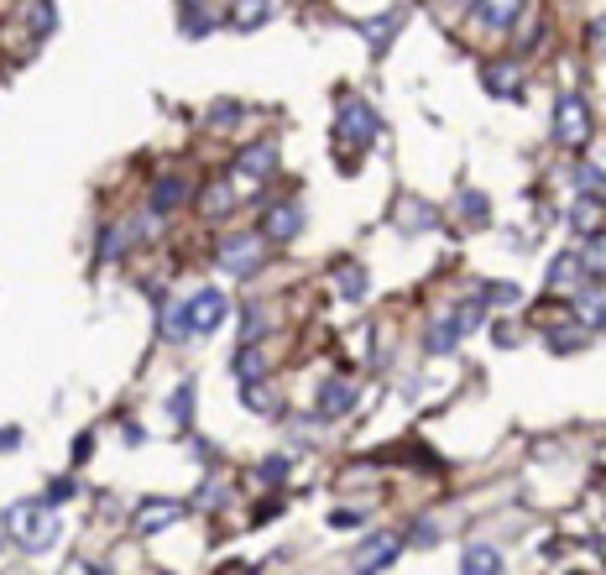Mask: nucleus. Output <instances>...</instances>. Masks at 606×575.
I'll list each match as a JSON object with an SVG mask.
<instances>
[{
	"mask_svg": "<svg viewBox=\"0 0 606 575\" xmlns=\"http://www.w3.org/2000/svg\"><path fill=\"white\" fill-rule=\"evenodd\" d=\"M6 528L27 555H42V549L58 539V518H53L48 502H16V508L6 513Z\"/></svg>",
	"mask_w": 606,
	"mask_h": 575,
	"instance_id": "f257e3e1",
	"label": "nucleus"
},
{
	"mask_svg": "<svg viewBox=\"0 0 606 575\" xmlns=\"http://www.w3.org/2000/svg\"><path fill=\"white\" fill-rule=\"evenodd\" d=\"M220 272L225 278H256V272H262V262H267V241L256 236V230H236V236H225L220 241Z\"/></svg>",
	"mask_w": 606,
	"mask_h": 575,
	"instance_id": "f03ea898",
	"label": "nucleus"
},
{
	"mask_svg": "<svg viewBox=\"0 0 606 575\" xmlns=\"http://www.w3.org/2000/svg\"><path fill=\"white\" fill-rule=\"evenodd\" d=\"M476 325H481V298H476V304H455L450 319H434V325H429L424 351H429V356H450L455 345H460V335H471Z\"/></svg>",
	"mask_w": 606,
	"mask_h": 575,
	"instance_id": "7ed1b4c3",
	"label": "nucleus"
},
{
	"mask_svg": "<svg viewBox=\"0 0 606 575\" xmlns=\"http://www.w3.org/2000/svg\"><path fill=\"white\" fill-rule=\"evenodd\" d=\"M554 142L570 147V152H580L591 142V110H586L580 95H559L554 100Z\"/></svg>",
	"mask_w": 606,
	"mask_h": 575,
	"instance_id": "20e7f679",
	"label": "nucleus"
},
{
	"mask_svg": "<svg viewBox=\"0 0 606 575\" xmlns=\"http://www.w3.org/2000/svg\"><path fill=\"white\" fill-rule=\"evenodd\" d=\"M335 136L345 147H371L382 136V121H377V110H371L366 100H340V126H335Z\"/></svg>",
	"mask_w": 606,
	"mask_h": 575,
	"instance_id": "39448f33",
	"label": "nucleus"
},
{
	"mask_svg": "<svg viewBox=\"0 0 606 575\" xmlns=\"http://www.w3.org/2000/svg\"><path fill=\"white\" fill-rule=\"evenodd\" d=\"M481 84L492 100H523V84H528V68L518 58H492L481 68Z\"/></svg>",
	"mask_w": 606,
	"mask_h": 575,
	"instance_id": "423d86ee",
	"label": "nucleus"
},
{
	"mask_svg": "<svg viewBox=\"0 0 606 575\" xmlns=\"http://www.w3.org/2000/svg\"><path fill=\"white\" fill-rule=\"evenodd\" d=\"M398 555H403V539H398V534H371V539L356 549V555H351V570H356V575H382Z\"/></svg>",
	"mask_w": 606,
	"mask_h": 575,
	"instance_id": "0eeeda50",
	"label": "nucleus"
},
{
	"mask_svg": "<svg viewBox=\"0 0 606 575\" xmlns=\"http://www.w3.org/2000/svg\"><path fill=\"white\" fill-rule=\"evenodd\" d=\"M225 314H230V304H225L220 288H199L189 298V325H194V335H215L225 325Z\"/></svg>",
	"mask_w": 606,
	"mask_h": 575,
	"instance_id": "6e6552de",
	"label": "nucleus"
},
{
	"mask_svg": "<svg viewBox=\"0 0 606 575\" xmlns=\"http://www.w3.org/2000/svg\"><path fill=\"white\" fill-rule=\"evenodd\" d=\"M361 403V393H356V382H345V377H330L314 393V419H345Z\"/></svg>",
	"mask_w": 606,
	"mask_h": 575,
	"instance_id": "1a4fd4ad",
	"label": "nucleus"
},
{
	"mask_svg": "<svg viewBox=\"0 0 606 575\" xmlns=\"http://www.w3.org/2000/svg\"><path fill=\"white\" fill-rule=\"evenodd\" d=\"M147 236V220H126V225H105L100 230V246H95V257L100 262H121L126 257V251L136 246V241H142Z\"/></svg>",
	"mask_w": 606,
	"mask_h": 575,
	"instance_id": "9d476101",
	"label": "nucleus"
},
{
	"mask_svg": "<svg viewBox=\"0 0 606 575\" xmlns=\"http://www.w3.org/2000/svg\"><path fill=\"white\" fill-rule=\"evenodd\" d=\"M403 21H408V11H403V6H392V11H382V16H371V21H361L356 32L366 37V48H371V53H382L387 42H392V37L403 32Z\"/></svg>",
	"mask_w": 606,
	"mask_h": 575,
	"instance_id": "9b49d317",
	"label": "nucleus"
},
{
	"mask_svg": "<svg viewBox=\"0 0 606 575\" xmlns=\"http://www.w3.org/2000/svg\"><path fill=\"white\" fill-rule=\"evenodd\" d=\"M183 513V502H173V497H157V502H142V508H136V534H162V528L168 523H178Z\"/></svg>",
	"mask_w": 606,
	"mask_h": 575,
	"instance_id": "f8f14e48",
	"label": "nucleus"
},
{
	"mask_svg": "<svg viewBox=\"0 0 606 575\" xmlns=\"http://www.w3.org/2000/svg\"><path fill=\"white\" fill-rule=\"evenodd\" d=\"M471 16L481 21L486 32H507L512 21L523 16V0H471Z\"/></svg>",
	"mask_w": 606,
	"mask_h": 575,
	"instance_id": "ddd939ff",
	"label": "nucleus"
},
{
	"mask_svg": "<svg viewBox=\"0 0 606 575\" xmlns=\"http://www.w3.org/2000/svg\"><path fill=\"white\" fill-rule=\"evenodd\" d=\"M298 230H303V204H272V210H267V241H277V246H288L293 236H298Z\"/></svg>",
	"mask_w": 606,
	"mask_h": 575,
	"instance_id": "4468645a",
	"label": "nucleus"
},
{
	"mask_svg": "<svg viewBox=\"0 0 606 575\" xmlns=\"http://www.w3.org/2000/svg\"><path fill=\"white\" fill-rule=\"evenodd\" d=\"M236 173H246V178L277 173V142H251L246 152H236Z\"/></svg>",
	"mask_w": 606,
	"mask_h": 575,
	"instance_id": "2eb2a0df",
	"label": "nucleus"
},
{
	"mask_svg": "<svg viewBox=\"0 0 606 575\" xmlns=\"http://www.w3.org/2000/svg\"><path fill=\"white\" fill-rule=\"evenodd\" d=\"M230 372H236V382H262L267 377V351L256 340H246L236 356H230Z\"/></svg>",
	"mask_w": 606,
	"mask_h": 575,
	"instance_id": "dca6fc26",
	"label": "nucleus"
},
{
	"mask_svg": "<svg viewBox=\"0 0 606 575\" xmlns=\"http://www.w3.org/2000/svg\"><path fill=\"white\" fill-rule=\"evenodd\" d=\"M272 0H236V6H230V27L236 32H256V27H267L272 21Z\"/></svg>",
	"mask_w": 606,
	"mask_h": 575,
	"instance_id": "f3484780",
	"label": "nucleus"
},
{
	"mask_svg": "<svg viewBox=\"0 0 606 575\" xmlns=\"http://www.w3.org/2000/svg\"><path fill=\"white\" fill-rule=\"evenodd\" d=\"M183 199H189V178H178V173L162 178L157 189H152V215H173Z\"/></svg>",
	"mask_w": 606,
	"mask_h": 575,
	"instance_id": "a211bd4d",
	"label": "nucleus"
},
{
	"mask_svg": "<svg viewBox=\"0 0 606 575\" xmlns=\"http://www.w3.org/2000/svg\"><path fill=\"white\" fill-rule=\"evenodd\" d=\"M507 565H502V555L492 544H471L465 549V560H460V575H502Z\"/></svg>",
	"mask_w": 606,
	"mask_h": 575,
	"instance_id": "6ab92c4d",
	"label": "nucleus"
},
{
	"mask_svg": "<svg viewBox=\"0 0 606 575\" xmlns=\"http://www.w3.org/2000/svg\"><path fill=\"white\" fill-rule=\"evenodd\" d=\"M570 225L580 230V236H601V199L580 194V199L570 204Z\"/></svg>",
	"mask_w": 606,
	"mask_h": 575,
	"instance_id": "aec40b11",
	"label": "nucleus"
},
{
	"mask_svg": "<svg viewBox=\"0 0 606 575\" xmlns=\"http://www.w3.org/2000/svg\"><path fill=\"white\" fill-rule=\"evenodd\" d=\"M162 335H168V340H189L194 335V325H189V298L162 309Z\"/></svg>",
	"mask_w": 606,
	"mask_h": 575,
	"instance_id": "412c9836",
	"label": "nucleus"
},
{
	"mask_svg": "<svg viewBox=\"0 0 606 575\" xmlns=\"http://www.w3.org/2000/svg\"><path fill=\"white\" fill-rule=\"evenodd\" d=\"M429 225H434V210H429V204H418V199L398 204V230H408V236H418V230H429Z\"/></svg>",
	"mask_w": 606,
	"mask_h": 575,
	"instance_id": "4be33fe9",
	"label": "nucleus"
},
{
	"mask_svg": "<svg viewBox=\"0 0 606 575\" xmlns=\"http://www.w3.org/2000/svg\"><path fill=\"white\" fill-rule=\"evenodd\" d=\"M575 288L580 283V251H559L554 257V267H549V288Z\"/></svg>",
	"mask_w": 606,
	"mask_h": 575,
	"instance_id": "5701e85b",
	"label": "nucleus"
},
{
	"mask_svg": "<svg viewBox=\"0 0 606 575\" xmlns=\"http://www.w3.org/2000/svg\"><path fill=\"white\" fill-rule=\"evenodd\" d=\"M209 27H215V21H209L204 6H183V21H178V32H183V37H194V42H199V37H209Z\"/></svg>",
	"mask_w": 606,
	"mask_h": 575,
	"instance_id": "b1692460",
	"label": "nucleus"
},
{
	"mask_svg": "<svg viewBox=\"0 0 606 575\" xmlns=\"http://www.w3.org/2000/svg\"><path fill=\"white\" fill-rule=\"evenodd\" d=\"M460 215L471 220V225H486V220H492V204H486V194L465 189V194H460Z\"/></svg>",
	"mask_w": 606,
	"mask_h": 575,
	"instance_id": "393cba45",
	"label": "nucleus"
},
{
	"mask_svg": "<svg viewBox=\"0 0 606 575\" xmlns=\"http://www.w3.org/2000/svg\"><path fill=\"white\" fill-rule=\"evenodd\" d=\"M256 481H262V487H283L288 481V455H267L262 466H256Z\"/></svg>",
	"mask_w": 606,
	"mask_h": 575,
	"instance_id": "a878e982",
	"label": "nucleus"
},
{
	"mask_svg": "<svg viewBox=\"0 0 606 575\" xmlns=\"http://www.w3.org/2000/svg\"><path fill=\"white\" fill-rule=\"evenodd\" d=\"M230 204H236V183H215V189L204 194V215H225Z\"/></svg>",
	"mask_w": 606,
	"mask_h": 575,
	"instance_id": "bb28decb",
	"label": "nucleus"
},
{
	"mask_svg": "<svg viewBox=\"0 0 606 575\" xmlns=\"http://www.w3.org/2000/svg\"><path fill=\"white\" fill-rule=\"evenodd\" d=\"M241 387H246V393H241V403H246V408H256V413H277V398L267 393L262 382H241Z\"/></svg>",
	"mask_w": 606,
	"mask_h": 575,
	"instance_id": "cd10ccee",
	"label": "nucleus"
},
{
	"mask_svg": "<svg viewBox=\"0 0 606 575\" xmlns=\"http://www.w3.org/2000/svg\"><path fill=\"white\" fill-rule=\"evenodd\" d=\"M366 288H371V283H366L361 267H340V293L351 298V304H356V298H366Z\"/></svg>",
	"mask_w": 606,
	"mask_h": 575,
	"instance_id": "c85d7f7f",
	"label": "nucleus"
},
{
	"mask_svg": "<svg viewBox=\"0 0 606 575\" xmlns=\"http://www.w3.org/2000/svg\"><path fill=\"white\" fill-rule=\"evenodd\" d=\"M549 345H554V351L559 356H570V351H580V345H586V330H549Z\"/></svg>",
	"mask_w": 606,
	"mask_h": 575,
	"instance_id": "c756f323",
	"label": "nucleus"
},
{
	"mask_svg": "<svg viewBox=\"0 0 606 575\" xmlns=\"http://www.w3.org/2000/svg\"><path fill=\"white\" fill-rule=\"evenodd\" d=\"M262 330H267V309H262V304H246V309H241V335L256 340Z\"/></svg>",
	"mask_w": 606,
	"mask_h": 575,
	"instance_id": "7c9ffc66",
	"label": "nucleus"
},
{
	"mask_svg": "<svg viewBox=\"0 0 606 575\" xmlns=\"http://www.w3.org/2000/svg\"><path fill=\"white\" fill-rule=\"evenodd\" d=\"M168 413L178 424H189V413H194V382H183L178 393H173V403H168Z\"/></svg>",
	"mask_w": 606,
	"mask_h": 575,
	"instance_id": "2f4dec72",
	"label": "nucleus"
},
{
	"mask_svg": "<svg viewBox=\"0 0 606 575\" xmlns=\"http://www.w3.org/2000/svg\"><path fill=\"white\" fill-rule=\"evenodd\" d=\"M580 183H575V189L580 194H591V199H601V168L596 163H580V173H575Z\"/></svg>",
	"mask_w": 606,
	"mask_h": 575,
	"instance_id": "473e14b6",
	"label": "nucleus"
},
{
	"mask_svg": "<svg viewBox=\"0 0 606 575\" xmlns=\"http://www.w3.org/2000/svg\"><path fill=\"white\" fill-rule=\"evenodd\" d=\"M481 304H518V288H512V283H486L481 288Z\"/></svg>",
	"mask_w": 606,
	"mask_h": 575,
	"instance_id": "72a5a7b5",
	"label": "nucleus"
},
{
	"mask_svg": "<svg viewBox=\"0 0 606 575\" xmlns=\"http://www.w3.org/2000/svg\"><path fill=\"white\" fill-rule=\"evenodd\" d=\"M68 497H79V481H74V476L53 481V487H48V497H42V502H48V508H58V502H68Z\"/></svg>",
	"mask_w": 606,
	"mask_h": 575,
	"instance_id": "f704fd0d",
	"label": "nucleus"
},
{
	"mask_svg": "<svg viewBox=\"0 0 606 575\" xmlns=\"http://www.w3.org/2000/svg\"><path fill=\"white\" fill-rule=\"evenodd\" d=\"M330 528H366V513L361 508H335L330 513Z\"/></svg>",
	"mask_w": 606,
	"mask_h": 575,
	"instance_id": "c9c22d12",
	"label": "nucleus"
},
{
	"mask_svg": "<svg viewBox=\"0 0 606 575\" xmlns=\"http://www.w3.org/2000/svg\"><path fill=\"white\" fill-rule=\"evenodd\" d=\"M209 121H215V126H230V121H241V105H215V110H209Z\"/></svg>",
	"mask_w": 606,
	"mask_h": 575,
	"instance_id": "e433bc0d",
	"label": "nucleus"
},
{
	"mask_svg": "<svg viewBox=\"0 0 606 575\" xmlns=\"http://www.w3.org/2000/svg\"><path fill=\"white\" fill-rule=\"evenodd\" d=\"M434 539H439V523L434 518H424V523L413 528V544H434Z\"/></svg>",
	"mask_w": 606,
	"mask_h": 575,
	"instance_id": "4c0bfd02",
	"label": "nucleus"
},
{
	"mask_svg": "<svg viewBox=\"0 0 606 575\" xmlns=\"http://www.w3.org/2000/svg\"><path fill=\"white\" fill-rule=\"evenodd\" d=\"M32 21H37V32H53V6H48V0L32 6Z\"/></svg>",
	"mask_w": 606,
	"mask_h": 575,
	"instance_id": "58836bf2",
	"label": "nucleus"
},
{
	"mask_svg": "<svg viewBox=\"0 0 606 575\" xmlns=\"http://www.w3.org/2000/svg\"><path fill=\"white\" fill-rule=\"evenodd\" d=\"M16 445H21V429H0V455L16 450Z\"/></svg>",
	"mask_w": 606,
	"mask_h": 575,
	"instance_id": "ea45409f",
	"label": "nucleus"
},
{
	"mask_svg": "<svg viewBox=\"0 0 606 575\" xmlns=\"http://www.w3.org/2000/svg\"><path fill=\"white\" fill-rule=\"evenodd\" d=\"M439 6H465V0H439Z\"/></svg>",
	"mask_w": 606,
	"mask_h": 575,
	"instance_id": "a19ab883",
	"label": "nucleus"
}]
</instances>
